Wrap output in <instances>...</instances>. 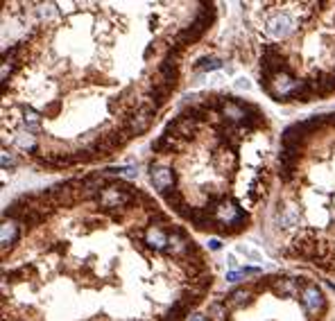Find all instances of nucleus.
<instances>
[{
    "instance_id": "1",
    "label": "nucleus",
    "mask_w": 335,
    "mask_h": 321,
    "mask_svg": "<svg viewBox=\"0 0 335 321\" xmlns=\"http://www.w3.org/2000/svg\"><path fill=\"white\" fill-rule=\"evenodd\" d=\"M297 285L301 287V303L308 312H319L324 310V294L319 292L317 285L306 283V280H297Z\"/></svg>"
},
{
    "instance_id": "2",
    "label": "nucleus",
    "mask_w": 335,
    "mask_h": 321,
    "mask_svg": "<svg viewBox=\"0 0 335 321\" xmlns=\"http://www.w3.org/2000/svg\"><path fill=\"white\" fill-rule=\"evenodd\" d=\"M150 181H152V186L159 193H163V190L172 188V183H175V172L159 163H150Z\"/></svg>"
},
{
    "instance_id": "3",
    "label": "nucleus",
    "mask_w": 335,
    "mask_h": 321,
    "mask_svg": "<svg viewBox=\"0 0 335 321\" xmlns=\"http://www.w3.org/2000/svg\"><path fill=\"white\" fill-rule=\"evenodd\" d=\"M138 235L143 238V245L152 247V249H156V251H165V249H168V235L163 233V228L161 226L150 224L145 233H138Z\"/></svg>"
},
{
    "instance_id": "4",
    "label": "nucleus",
    "mask_w": 335,
    "mask_h": 321,
    "mask_svg": "<svg viewBox=\"0 0 335 321\" xmlns=\"http://www.w3.org/2000/svg\"><path fill=\"white\" fill-rule=\"evenodd\" d=\"M294 27V21L288 16V14H281V16L272 18L270 23H267V34L272 36H288Z\"/></svg>"
},
{
    "instance_id": "5",
    "label": "nucleus",
    "mask_w": 335,
    "mask_h": 321,
    "mask_svg": "<svg viewBox=\"0 0 335 321\" xmlns=\"http://www.w3.org/2000/svg\"><path fill=\"white\" fill-rule=\"evenodd\" d=\"M18 240V226L14 220H9V222H2V238H0V242H2V251H7V247H12L14 242Z\"/></svg>"
},
{
    "instance_id": "6",
    "label": "nucleus",
    "mask_w": 335,
    "mask_h": 321,
    "mask_svg": "<svg viewBox=\"0 0 335 321\" xmlns=\"http://www.w3.org/2000/svg\"><path fill=\"white\" fill-rule=\"evenodd\" d=\"M161 197L165 199V204L170 206V208H175V210H179V208H183L186 206V199H183V195L177 190V188H168V190H163L161 193Z\"/></svg>"
},
{
    "instance_id": "7",
    "label": "nucleus",
    "mask_w": 335,
    "mask_h": 321,
    "mask_svg": "<svg viewBox=\"0 0 335 321\" xmlns=\"http://www.w3.org/2000/svg\"><path fill=\"white\" fill-rule=\"evenodd\" d=\"M193 68L197 70V73H202V70H218V68H222V61L215 57H202V59H197V64H195Z\"/></svg>"
},
{
    "instance_id": "8",
    "label": "nucleus",
    "mask_w": 335,
    "mask_h": 321,
    "mask_svg": "<svg viewBox=\"0 0 335 321\" xmlns=\"http://www.w3.org/2000/svg\"><path fill=\"white\" fill-rule=\"evenodd\" d=\"M208 317H211L213 321H224L227 317H229V310H227V305L224 303L215 301V303L208 305Z\"/></svg>"
},
{
    "instance_id": "9",
    "label": "nucleus",
    "mask_w": 335,
    "mask_h": 321,
    "mask_svg": "<svg viewBox=\"0 0 335 321\" xmlns=\"http://www.w3.org/2000/svg\"><path fill=\"white\" fill-rule=\"evenodd\" d=\"M245 298H247V292H245V290H233V292L229 294V303L231 305H240Z\"/></svg>"
},
{
    "instance_id": "10",
    "label": "nucleus",
    "mask_w": 335,
    "mask_h": 321,
    "mask_svg": "<svg viewBox=\"0 0 335 321\" xmlns=\"http://www.w3.org/2000/svg\"><path fill=\"white\" fill-rule=\"evenodd\" d=\"M16 165V158H14L12 152H7V149H2V168H14Z\"/></svg>"
},
{
    "instance_id": "11",
    "label": "nucleus",
    "mask_w": 335,
    "mask_h": 321,
    "mask_svg": "<svg viewBox=\"0 0 335 321\" xmlns=\"http://www.w3.org/2000/svg\"><path fill=\"white\" fill-rule=\"evenodd\" d=\"M220 247H222V242H220L218 238H213V240H208V249H211V251H218Z\"/></svg>"
},
{
    "instance_id": "12",
    "label": "nucleus",
    "mask_w": 335,
    "mask_h": 321,
    "mask_svg": "<svg viewBox=\"0 0 335 321\" xmlns=\"http://www.w3.org/2000/svg\"><path fill=\"white\" fill-rule=\"evenodd\" d=\"M235 86H238V88H245V91H247L249 82H247V79H238V82H235Z\"/></svg>"
},
{
    "instance_id": "13",
    "label": "nucleus",
    "mask_w": 335,
    "mask_h": 321,
    "mask_svg": "<svg viewBox=\"0 0 335 321\" xmlns=\"http://www.w3.org/2000/svg\"><path fill=\"white\" fill-rule=\"evenodd\" d=\"M190 321H208V317H204V315H193V317H190Z\"/></svg>"
}]
</instances>
